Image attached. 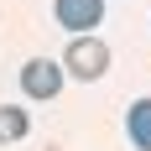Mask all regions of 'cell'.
<instances>
[{
  "mask_svg": "<svg viewBox=\"0 0 151 151\" xmlns=\"http://www.w3.org/2000/svg\"><path fill=\"white\" fill-rule=\"evenodd\" d=\"M63 73L83 78V83L104 78V73H109V42H104V37H94V31L73 37V42H68V52H63Z\"/></svg>",
  "mask_w": 151,
  "mask_h": 151,
  "instance_id": "1",
  "label": "cell"
},
{
  "mask_svg": "<svg viewBox=\"0 0 151 151\" xmlns=\"http://www.w3.org/2000/svg\"><path fill=\"white\" fill-rule=\"evenodd\" d=\"M21 89H26V99H58V89H63V63H58V58H31L26 68H21Z\"/></svg>",
  "mask_w": 151,
  "mask_h": 151,
  "instance_id": "2",
  "label": "cell"
},
{
  "mask_svg": "<svg viewBox=\"0 0 151 151\" xmlns=\"http://www.w3.org/2000/svg\"><path fill=\"white\" fill-rule=\"evenodd\" d=\"M52 16H58L63 31L83 37V31H94L104 21V0H52Z\"/></svg>",
  "mask_w": 151,
  "mask_h": 151,
  "instance_id": "3",
  "label": "cell"
},
{
  "mask_svg": "<svg viewBox=\"0 0 151 151\" xmlns=\"http://www.w3.org/2000/svg\"><path fill=\"white\" fill-rule=\"evenodd\" d=\"M125 136L136 151H151V99H136L130 115H125Z\"/></svg>",
  "mask_w": 151,
  "mask_h": 151,
  "instance_id": "4",
  "label": "cell"
},
{
  "mask_svg": "<svg viewBox=\"0 0 151 151\" xmlns=\"http://www.w3.org/2000/svg\"><path fill=\"white\" fill-rule=\"evenodd\" d=\"M26 130H31L26 109H16V104H0V141H21Z\"/></svg>",
  "mask_w": 151,
  "mask_h": 151,
  "instance_id": "5",
  "label": "cell"
}]
</instances>
